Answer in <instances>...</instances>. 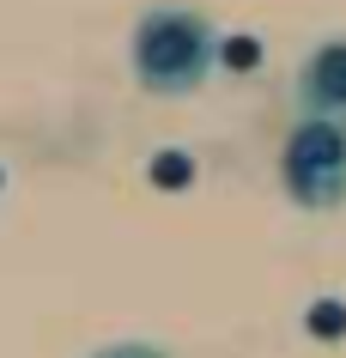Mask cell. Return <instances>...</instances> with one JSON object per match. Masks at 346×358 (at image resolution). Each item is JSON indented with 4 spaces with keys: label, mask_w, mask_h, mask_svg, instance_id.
Masks as SVG:
<instances>
[{
    "label": "cell",
    "mask_w": 346,
    "mask_h": 358,
    "mask_svg": "<svg viewBox=\"0 0 346 358\" xmlns=\"http://www.w3.org/2000/svg\"><path fill=\"white\" fill-rule=\"evenodd\" d=\"M128 61H134V85L152 97H189L201 92L219 67V24L201 6L182 0H158L134 19L128 37Z\"/></svg>",
    "instance_id": "1"
},
{
    "label": "cell",
    "mask_w": 346,
    "mask_h": 358,
    "mask_svg": "<svg viewBox=\"0 0 346 358\" xmlns=\"http://www.w3.org/2000/svg\"><path fill=\"white\" fill-rule=\"evenodd\" d=\"M286 194L310 213H328L346 201V115H298L280 152Z\"/></svg>",
    "instance_id": "2"
},
{
    "label": "cell",
    "mask_w": 346,
    "mask_h": 358,
    "mask_svg": "<svg viewBox=\"0 0 346 358\" xmlns=\"http://www.w3.org/2000/svg\"><path fill=\"white\" fill-rule=\"evenodd\" d=\"M291 103L304 115H346V37L316 43L291 79Z\"/></svg>",
    "instance_id": "3"
},
{
    "label": "cell",
    "mask_w": 346,
    "mask_h": 358,
    "mask_svg": "<svg viewBox=\"0 0 346 358\" xmlns=\"http://www.w3.org/2000/svg\"><path fill=\"white\" fill-rule=\"evenodd\" d=\"M92 358H171V352L152 346V340H115V346H97Z\"/></svg>",
    "instance_id": "4"
}]
</instances>
